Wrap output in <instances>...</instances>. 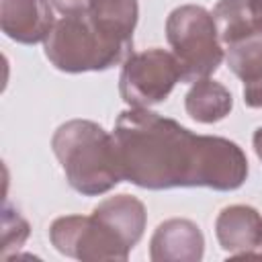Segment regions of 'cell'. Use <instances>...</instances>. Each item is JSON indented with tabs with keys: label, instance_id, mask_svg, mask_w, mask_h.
I'll return each instance as SVG.
<instances>
[{
	"label": "cell",
	"instance_id": "obj_1",
	"mask_svg": "<svg viewBox=\"0 0 262 262\" xmlns=\"http://www.w3.org/2000/svg\"><path fill=\"white\" fill-rule=\"evenodd\" d=\"M4 14H23L2 25L8 37L23 43L43 39L51 25V10L47 8L45 0H2V16Z\"/></svg>",
	"mask_w": 262,
	"mask_h": 262
}]
</instances>
